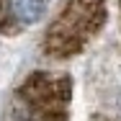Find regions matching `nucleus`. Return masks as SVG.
Masks as SVG:
<instances>
[{
    "mask_svg": "<svg viewBox=\"0 0 121 121\" xmlns=\"http://www.w3.org/2000/svg\"><path fill=\"white\" fill-rule=\"evenodd\" d=\"M72 80L57 72H34L16 88L3 121H67Z\"/></svg>",
    "mask_w": 121,
    "mask_h": 121,
    "instance_id": "nucleus-1",
    "label": "nucleus"
},
{
    "mask_svg": "<svg viewBox=\"0 0 121 121\" xmlns=\"http://www.w3.org/2000/svg\"><path fill=\"white\" fill-rule=\"evenodd\" d=\"M106 21L103 0H67L44 34V52L67 59L80 54Z\"/></svg>",
    "mask_w": 121,
    "mask_h": 121,
    "instance_id": "nucleus-2",
    "label": "nucleus"
},
{
    "mask_svg": "<svg viewBox=\"0 0 121 121\" xmlns=\"http://www.w3.org/2000/svg\"><path fill=\"white\" fill-rule=\"evenodd\" d=\"M49 0H0V31L16 34L39 23L47 13Z\"/></svg>",
    "mask_w": 121,
    "mask_h": 121,
    "instance_id": "nucleus-3",
    "label": "nucleus"
},
{
    "mask_svg": "<svg viewBox=\"0 0 121 121\" xmlns=\"http://www.w3.org/2000/svg\"><path fill=\"white\" fill-rule=\"evenodd\" d=\"M95 121H111V119H95Z\"/></svg>",
    "mask_w": 121,
    "mask_h": 121,
    "instance_id": "nucleus-4",
    "label": "nucleus"
}]
</instances>
